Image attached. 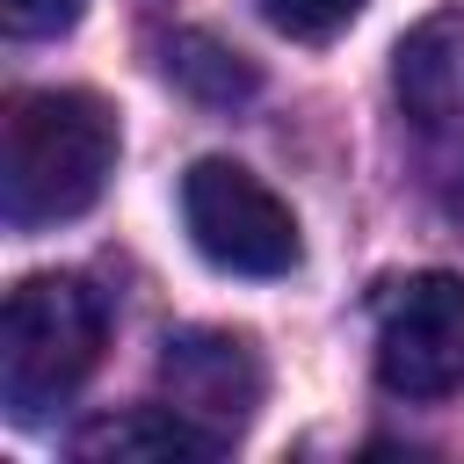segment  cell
I'll use <instances>...</instances> for the list:
<instances>
[{
  "mask_svg": "<svg viewBox=\"0 0 464 464\" xmlns=\"http://www.w3.org/2000/svg\"><path fill=\"white\" fill-rule=\"evenodd\" d=\"M160 384H167V406L181 420H196L210 442H239L246 420L261 413V392H268V370H261V348L246 334H225V326H188V334H167L160 348Z\"/></svg>",
  "mask_w": 464,
  "mask_h": 464,
  "instance_id": "8992f818",
  "label": "cell"
},
{
  "mask_svg": "<svg viewBox=\"0 0 464 464\" xmlns=\"http://www.w3.org/2000/svg\"><path fill=\"white\" fill-rule=\"evenodd\" d=\"M116 174V109L87 87H29L0 130V210L14 232L80 218Z\"/></svg>",
  "mask_w": 464,
  "mask_h": 464,
  "instance_id": "6da1fadb",
  "label": "cell"
},
{
  "mask_svg": "<svg viewBox=\"0 0 464 464\" xmlns=\"http://www.w3.org/2000/svg\"><path fill=\"white\" fill-rule=\"evenodd\" d=\"M181 225H188L196 254L232 276H290L304 254L290 203L239 160H196L181 174Z\"/></svg>",
  "mask_w": 464,
  "mask_h": 464,
  "instance_id": "277c9868",
  "label": "cell"
},
{
  "mask_svg": "<svg viewBox=\"0 0 464 464\" xmlns=\"http://www.w3.org/2000/svg\"><path fill=\"white\" fill-rule=\"evenodd\" d=\"M160 65H167V80H174L188 102H203V109H232V102H254V94H261L254 58H239L232 44H218V36H203V29H174L167 51H160Z\"/></svg>",
  "mask_w": 464,
  "mask_h": 464,
  "instance_id": "ba28073f",
  "label": "cell"
},
{
  "mask_svg": "<svg viewBox=\"0 0 464 464\" xmlns=\"http://www.w3.org/2000/svg\"><path fill=\"white\" fill-rule=\"evenodd\" d=\"M225 442H210L196 420H181L174 406H130V413H109V420H87L72 435V457H102V464H130V457H218Z\"/></svg>",
  "mask_w": 464,
  "mask_h": 464,
  "instance_id": "52a82bcc",
  "label": "cell"
},
{
  "mask_svg": "<svg viewBox=\"0 0 464 464\" xmlns=\"http://www.w3.org/2000/svg\"><path fill=\"white\" fill-rule=\"evenodd\" d=\"M392 94L420 181L442 203H464V7L428 14L392 51Z\"/></svg>",
  "mask_w": 464,
  "mask_h": 464,
  "instance_id": "3957f363",
  "label": "cell"
},
{
  "mask_svg": "<svg viewBox=\"0 0 464 464\" xmlns=\"http://www.w3.org/2000/svg\"><path fill=\"white\" fill-rule=\"evenodd\" d=\"M109 348V304L87 276H29L7 290L0 319V399L14 420L65 406Z\"/></svg>",
  "mask_w": 464,
  "mask_h": 464,
  "instance_id": "7a4b0ae2",
  "label": "cell"
},
{
  "mask_svg": "<svg viewBox=\"0 0 464 464\" xmlns=\"http://www.w3.org/2000/svg\"><path fill=\"white\" fill-rule=\"evenodd\" d=\"M362 7H370V0H261V14H268L283 36H297V44H326V36H341Z\"/></svg>",
  "mask_w": 464,
  "mask_h": 464,
  "instance_id": "9c48e42d",
  "label": "cell"
},
{
  "mask_svg": "<svg viewBox=\"0 0 464 464\" xmlns=\"http://www.w3.org/2000/svg\"><path fill=\"white\" fill-rule=\"evenodd\" d=\"M0 14H7V36L36 44V36L72 29V22H80V0H0Z\"/></svg>",
  "mask_w": 464,
  "mask_h": 464,
  "instance_id": "30bf717a",
  "label": "cell"
},
{
  "mask_svg": "<svg viewBox=\"0 0 464 464\" xmlns=\"http://www.w3.org/2000/svg\"><path fill=\"white\" fill-rule=\"evenodd\" d=\"M377 384L392 399L464 392V276H399L377 297Z\"/></svg>",
  "mask_w": 464,
  "mask_h": 464,
  "instance_id": "5b68a950",
  "label": "cell"
}]
</instances>
